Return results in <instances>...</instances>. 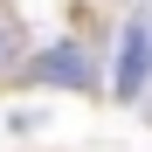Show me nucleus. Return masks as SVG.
<instances>
[{"label": "nucleus", "mask_w": 152, "mask_h": 152, "mask_svg": "<svg viewBox=\"0 0 152 152\" xmlns=\"http://www.w3.org/2000/svg\"><path fill=\"white\" fill-rule=\"evenodd\" d=\"M145 83H152V0H132V14H124V35H118L111 97H118V104H132Z\"/></svg>", "instance_id": "obj_1"}, {"label": "nucleus", "mask_w": 152, "mask_h": 152, "mask_svg": "<svg viewBox=\"0 0 152 152\" xmlns=\"http://www.w3.org/2000/svg\"><path fill=\"white\" fill-rule=\"evenodd\" d=\"M28 76L48 83V90H97V56L69 35V42H56V48H42V56L28 62Z\"/></svg>", "instance_id": "obj_2"}, {"label": "nucleus", "mask_w": 152, "mask_h": 152, "mask_svg": "<svg viewBox=\"0 0 152 152\" xmlns=\"http://www.w3.org/2000/svg\"><path fill=\"white\" fill-rule=\"evenodd\" d=\"M21 69H28V21H21V7L0 0V83H14Z\"/></svg>", "instance_id": "obj_3"}]
</instances>
